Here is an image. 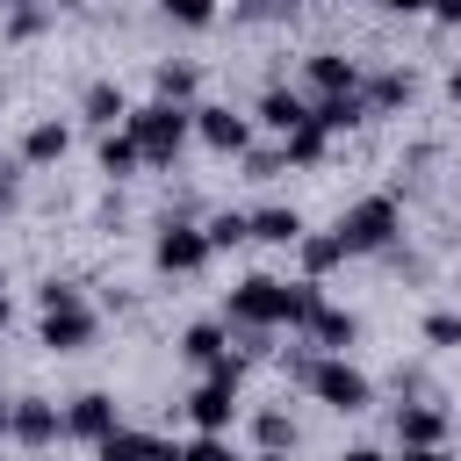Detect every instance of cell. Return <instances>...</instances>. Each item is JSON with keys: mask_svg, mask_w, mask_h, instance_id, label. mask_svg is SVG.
<instances>
[{"mask_svg": "<svg viewBox=\"0 0 461 461\" xmlns=\"http://www.w3.org/2000/svg\"><path fill=\"white\" fill-rule=\"evenodd\" d=\"M187 94H194V65H158V101L187 108Z\"/></svg>", "mask_w": 461, "mask_h": 461, "instance_id": "obj_25", "label": "cell"}, {"mask_svg": "<svg viewBox=\"0 0 461 461\" xmlns=\"http://www.w3.org/2000/svg\"><path fill=\"white\" fill-rule=\"evenodd\" d=\"M209 252H216V245H209V230H194V223H166L151 259H158V274H194Z\"/></svg>", "mask_w": 461, "mask_h": 461, "instance_id": "obj_7", "label": "cell"}, {"mask_svg": "<svg viewBox=\"0 0 461 461\" xmlns=\"http://www.w3.org/2000/svg\"><path fill=\"white\" fill-rule=\"evenodd\" d=\"M194 137L209 144V151H245V115H230V108H194Z\"/></svg>", "mask_w": 461, "mask_h": 461, "instance_id": "obj_9", "label": "cell"}, {"mask_svg": "<svg viewBox=\"0 0 461 461\" xmlns=\"http://www.w3.org/2000/svg\"><path fill=\"white\" fill-rule=\"evenodd\" d=\"M425 339H432V346H461V317H454V310H432V317H425Z\"/></svg>", "mask_w": 461, "mask_h": 461, "instance_id": "obj_28", "label": "cell"}, {"mask_svg": "<svg viewBox=\"0 0 461 461\" xmlns=\"http://www.w3.org/2000/svg\"><path fill=\"white\" fill-rule=\"evenodd\" d=\"M295 245H303V267H310V274H324V267H339V259H346V245H339V238H295Z\"/></svg>", "mask_w": 461, "mask_h": 461, "instance_id": "obj_26", "label": "cell"}, {"mask_svg": "<svg viewBox=\"0 0 461 461\" xmlns=\"http://www.w3.org/2000/svg\"><path fill=\"white\" fill-rule=\"evenodd\" d=\"M324 144H331V130H324L317 115H303V122L288 130V144H281V158H288V166H317V158H324Z\"/></svg>", "mask_w": 461, "mask_h": 461, "instance_id": "obj_16", "label": "cell"}, {"mask_svg": "<svg viewBox=\"0 0 461 461\" xmlns=\"http://www.w3.org/2000/svg\"><path fill=\"white\" fill-rule=\"evenodd\" d=\"M0 331H7V295H0Z\"/></svg>", "mask_w": 461, "mask_h": 461, "instance_id": "obj_35", "label": "cell"}, {"mask_svg": "<svg viewBox=\"0 0 461 461\" xmlns=\"http://www.w3.org/2000/svg\"><path fill=\"white\" fill-rule=\"evenodd\" d=\"M252 238H267V245H295V238H303V216H295V209H259V216H252Z\"/></svg>", "mask_w": 461, "mask_h": 461, "instance_id": "obj_19", "label": "cell"}, {"mask_svg": "<svg viewBox=\"0 0 461 461\" xmlns=\"http://www.w3.org/2000/svg\"><path fill=\"white\" fill-rule=\"evenodd\" d=\"M252 439H259V454H288L295 447V418L288 411H259L252 418Z\"/></svg>", "mask_w": 461, "mask_h": 461, "instance_id": "obj_18", "label": "cell"}, {"mask_svg": "<svg viewBox=\"0 0 461 461\" xmlns=\"http://www.w3.org/2000/svg\"><path fill=\"white\" fill-rule=\"evenodd\" d=\"M245 238H252V216H238V209H223L209 223V245H245Z\"/></svg>", "mask_w": 461, "mask_h": 461, "instance_id": "obj_27", "label": "cell"}, {"mask_svg": "<svg viewBox=\"0 0 461 461\" xmlns=\"http://www.w3.org/2000/svg\"><path fill=\"white\" fill-rule=\"evenodd\" d=\"M180 461H238V454H230V447H216V439H194Z\"/></svg>", "mask_w": 461, "mask_h": 461, "instance_id": "obj_30", "label": "cell"}, {"mask_svg": "<svg viewBox=\"0 0 461 461\" xmlns=\"http://www.w3.org/2000/svg\"><path fill=\"white\" fill-rule=\"evenodd\" d=\"M122 130L137 137V151H144L151 166H166V158L187 144V130H194V108H180V101H151V108L122 115Z\"/></svg>", "mask_w": 461, "mask_h": 461, "instance_id": "obj_2", "label": "cell"}, {"mask_svg": "<svg viewBox=\"0 0 461 461\" xmlns=\"http://www.w3.org/2000/svg\"><path fill=\"white\" fill-rule=\"evenodd\" d=\"M396 432H403V447H439L447 411H432V403H403V411H396Z\"/></svg>", "mask_w": 461, "mask_h": 461, "instance_id": "obj_14", "label": "cell"}, {"mask_svg": "<svg viewBox=\"0 0 461 461\" xmlns=\"http://www.w3.org/2000/svg\"><path fill=\"white\" fill-rule=\"evenodd\" d=\"M43 346H50V353H79V346H94V310H86L79 288H65V281L43 288Z\"/></svg>", "mask_w": 461, "mask_h": 461, "instance_id": "obj_3", "label": "cell"}, {"mask_svg": "<svg viewBox=\"0 0 461 461\" xmlns=\"http://www.w3.org/2000/svg\"><path fill=\"white\" fill-rule=\"evenodd\" d=\"M339 461H389V454H375V447H346Z\"/></svg>", "mask_w": 461, "mask_h": 461, "instance_id": "obj_33", "label": "cell"}, {"mask_svg": "<svg viewBox=\"0 0 461 461\" xmlns=\"http://www.w3.org/2000/svg\"><path fill=\"white\" fill-rule=\"evenodd\" d=\"M303 324H310V346H317V353H346V346H353V331H360V324H353L346 310H331V303H317Z\"/></svg>", "mask_w": 461, "mask_h": 461, "instance_id": "obj_11", "label": "cell"}, {"mask_svg": "<svg viewBox=\"0 0 461 461\" xmlns=\"http://www.w3.org/2000/svg\"><path fill=\"white\" fill-rule=\"evenodd\" d=\"M14 7H22V0H14Z\"/></svg>", "mask_w": 461, "mask_h": 461, "instance_id": "obj_41", "label": "cell"}, {"mask_svg": "<svg viewBox=\"0 0 461 461\" xmlns=\"http://www.w3.org/2000/svg\"><path fill=\"white\" fill-rule=\"evenodd\" d=\"M0 108H7V94H0Z\"/></svg>", "mask_w": 461, "mask_h": 461, "instance_id": "obj_39", "label": "cell"}, {"mask_svg": "<svg viewBox=\"0 0 461 461\" xmlns=\"http://www.w3.org/2000/svg\"><path fill=\"white\" fill-rule=\"evenodd\" d=\"M7 432H14L22 447H50V439L65 432V418H58V403H43V396H22V403H7Z\"/></svg>", "mask_w": 461, "mask_h": 461, "instance_id": "obj_8", "label": "cell"}, {"mask_svg": "<svg viewBox=\"0 0 461 461\" xmlns=\"http://www.w3.org/2000/svg\"><path fill=\"white\" fill-rule=\"evenodd\" d=\"M303 382H310V396H317V403H331V411H367V375H360V367H346L339 353H310Z\"/></svg>", "mask_w": 461, "mask_h": 461, "instance_id": "obj_5", "label": "cell"}, {"mask_svg": "<svg viewBox=\"0 0 461 461\" xmlns=\"http://www.w3.org/2000/svg\"><path fill=\"white\" fill-rule=\"evenodd\" d=\"M324 295H317V281H267V274H252V281H238L230 288V317L238 324H259V331H274V324H303L310 310H317Z\"/></svg>", "mask_w": 461, "mask_h": 461, "instance_id": "obj_1", "label": "cell"}, {"mask_svg": "<svg viewBox=\"0 0 461 461\" xmlns=\"http://www.w3.org/2000/svg\"><path fill=\"white\" fill-rule=\"evenodd\" d=\"M7 29H14V36H36V29H43V7H29V0H22V7H14V22H7Z\"/></svg>", "mask_w": 461, "mask_h": 461, "instance_id": "obj_29", "label": "cell"}, {"mask_svg": "<svg viewBox=\"0 0 461 461\" xmlns=\"http://www.w3.org/2000/svg\"><path fill=\"white\" fill-rule=\"evenodd\" d=\"M0 439H7V403H0Z\"/></svg>", "mask_w": 461, "mask_h": 461, "instance_id": "obj_36", "label": "cell"}, {"mask_svg": "<svg viewBox=\"0 0 461 461\" xmlns=\"http://www.w3.org/2000/svg\"><path fill=\"white\" fill-rule=\"evenodd\" d=\"M454 101H461V72H454Z\"/></svg>", "mask_w": 461, "mask_h": 461, "instance_id": "obj_38", "label": "cell"}, {"mask_svg": "<svg viewBox=\"0 0 461 461\" xmlns=\"http://www.w3.org/2000/svg\"><path fill=\"white\" fill-rule=\"evenodd\" d=\"M303 115H310V101H303V94H288V86H267V94H259V122H267V130H281V137H288Z\"/></svg>", "mask_w": 461, "mask_h": 461, "instance_id": "obj_15", "label": "cell"}, {"mask_svg": "<svg viewBox=\"0 0 461 461\" xmlns=\"http://www.w3.org/2000/svg\"><path fill=\"white\" fill-rule=\"evenodd\" d=\"M137 166H144V151H137V137H130V130H122V137H108V144H101V173H115V180H130V173H137Z\"/></svg>", "mask_w": 461, "mask_h": 461, "instance_id": "obj_21", "label": "cell"}, {"mask_svg": "<svg viewBox=\"0 0 461 461\" xmlns=\"http://www.w3.org/2000/svg\"><path fill=\"white\" fill-rule=\"evenodd\" d=\"M360 101H367V108H396V101H411V72H382Z\"/></svg>", "mask_w": 461, "mask_h": 461, "instance_id": "obj_23", "label": "cell"}, {"mask_svg": "<svg viewBox=\"0 0 461 461\" xmlns=\"http://www.w3.org/2000/svg\"><path fill=\"white\" fill-rule=\"evenodd\" d=\"M396 223H403V216H396V202H389V194H367V202H353V209L339 216V230H331V238H339L346 252H382V245L396 238Z\"/></svg>", "mask_w": 461, "mask_h": 461, "instance_id": "obj_4", "label": "cell"}, {"mask_svg": "<svg viewBox=\"0 0 461 461\" xmlns=\"http://www.w3.org/2000/svg\"><path fill=\"white\" fill-rule=\"evenodd\" d=\"M65 144H72L65 122H36V130L22 137V158H29V166H50V158H65Z\"/></svg>", "mask_w": 461, "mask_h": 461, "instance_id": "obj_17", "label": "cell"}, {"mask_svg": "<svg viewBox=\"0 0 461 461\" xmlns=\"http://www.w3.org/2000/svg\"><path fill=\"white\" fill-rule=\"evenodd\" d=\"M439 7V22H461V0H432Z\"/></svg>", "mask_w": 461, "mask_h": 461, "instance_id": "obj_34", "label": "cell"}, {"mask_svg": "<svg viewBox=\"0 0 461 461\" xmlns=\"http://www.w3.org/2000/svg\"><path fill=\"white\" fill-rule=\"evenodd\" d=\"M180 353H187L194 367H216V360H230V353H223V324H194V331L180 339Z\"/></svg>", "mask_w": 461, "mask_h": 461, "instance_id": "obj_20", "label": "cell"}, {"mask_svg": "<svg viewBox=\"0 0 461 461\" xmlns=\"http://www.w3.org/2000/svg\"><path fill=\"white\" fill-rule=\"evenodd\" d=\"M259 461H288V454H259Z\"/></svg>", "mask_w": 461, "mask_h": 461, "instance_id": "obj_37", "label": "cell"}, {"mask_svg": "<svg viewBox=\"0 0 461 461\" xmlns=\"http://www.w3.org/2000/svg\"><path fill=\"white\" fill-rule=\"evenodd\" d=\"M166 7V22H180V29H209L216 22V0H158Z\"/></svg>", "mask_w": 461, "mask_h": 461, "instance_id": "obj_24", "label": "cell"}, {"mask_svg": "<svg viewBox=\"0 0 461 461\" xmlns=\"http://www.w3.org/2000/svg\"><path fill=\"white\" fill-rule=\"evenodd\" d=\"M65 432H79V439H108V432H115V403H108V396H72Z\"/></svg>", "mask_w": 461, "mask_h": 461, "instance_id": "obj_13", "label": "cell"}, {"mask_svg": "<svg viewBox=\"0 0 461 461\" xmlns=\"http://www.w3.org/2000/svg\"><path fill=\"white\" fill-rule=\"evenodd\" d=\"M101 461H180V447H166V439H151V432H108L101 439Z\"/></svg>", "mask_w": 461, "mask_h": 461, "instance_id": "obj_10", "label": "cell"}, {"mask_svg": "<svg viewBox=\"0 0 461 461\" xmlns=\"http://www.w3.org/2000/svg\"><path fill=\"white\" fill-rule=\"evenodd\" d=\"M0 209H7V194H0Z\"/></svg>", "mask_w": 461, "mask_h": 461, "instance_id": "obj_40", "label": "cell"}, {"mask_svg": "<svg viewBox=\"0 0 461 461\" xmlns=\"http://www.w3.org/2000/svg\"><path fill=\"white\" fill-rule=\"evenodd\" d=\"M403 461H454V454H439V447H403Z\"/></svg>", "mask_w": 461, "mask_h": 461, "instance_id": "obj_32", "label": "cell"}, {"mask_svg": "<svg viewBox=\"0 0 461 461\" xmlns=\"http://www.w3.org/2000/svg\"><path fill=\"white\" fill-rule=\"evenodd\" d=\"M310 86H317V94H360V65L339 58V50H317V58H310Z\"/></svg>", "mask_w": 461, "mask_h": 461, "instance_id": "obj_12", "label": "cell"}, {"mask_svg": "<svg viewBox=\"0 0 461 461\" xmlns=\"http://www.w3.org/2000/svg\"><path fill=\"white\" fill-rule=\"evenodd\" d=\"M382 7H389V14H425L432 0H382Z\"/></svg>", "mask_w": 461, "mask_h": 461, "instance_id": "obj_31", "label": "cell"}, {"mask_svg": "<svg viewBox=\"0 0 461 461\" xmlns=\"http://www.w3.org/2000/svg\"><path fill=\"white\" fill-rule=\"evenodd\" d=\"M187 418H194L202 432H223V425L238 418V360H216V367H209V382L187 396Z\"/></svg>", "mask_w": 461, "mask_h": 461, "instance_id": "obj_6", "label": "cell"}, {"mask_svg": "<svg viewBox=\"0 0 461 461\" xmlns=\"http://www.w3.org/2000/svg\"><path fill=\"white\" fill-rule=\"evenodd\" d=\"M122 115H130V108H122V86H108V79H101V86H86V122H101V130H108V122H122Z\"/></svg>", "mask_w": 461, "mask_h": 461, "instance_id": "obj_22", "label": "cell"}]
</instances>
